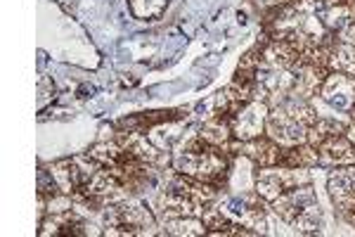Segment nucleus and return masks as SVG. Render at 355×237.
Here are the masks:
<instances>
[{"label":"nucleus","mask_w":355,"mask_h":237,"mask_svg":"<svg viewBox=\"0 0 355 237\" xmlns=\"http://www.w3.org/2000/svg\"><path fill=\"white\" fill-rule=\"evenodd\" d=\"M232 152H227L225 147L211 145L197 133L173 157V171L185 173V176L197 178V181H204L220 190L225 188L232 176Z\"/></svg>","instance_id":"nucleus-1"},{"label":"nucleus","mask_w":355,"mask_h":237,"mask_svg":"<svg viewBox=\"0 0 355 237\" xmlns=\"http://www.w3.org/2000/svg\"><path fill=\"white\" fill-rule=\"evenodd\" d=\"M216 199H218V188L175 171L168 176L166 188L159 195V211H162L164 221L166 218H180V216L202 218L204 211Z\"/></svg>","instance_id":"nucleus-2"},{"label":"nucleus","mask_w":355,"mask_h":237,"mask_svg":"<svg viewBox=\"0 0 355 237\" xmlns=\"http://www.w3.org/2000/svg\"><path fill=\"white\" fill-rule=\"evenodd\" d=\"M270 209L279 221L296 230L301 235H315L324 228V216L320 209V202L311 183L296 185V188L282 193L277 199L270 202Z\"/></svg>","instance_id":"nucleus-3"},{"label":"nucleus","mask_w":355,"mask_h":237,"mask_svg":"<svg viewBox=\"0 0 355 237\" xmlns=\"http://www.w3.org/2000/svg\"><path fill=\"white\" fill-rule=\"evenodd\" d=\"M157 225L154 213L137 199H119L102 209L105 235H147Z\"/></svg>","instance_id":"nucleus-4"},{"label":"nucleus","mask_w":355,"mask_h":237,"mask_svg":"<svg viewBox=\"0 0 355 237\" xmlns=\"http://www.w3.org/2000/svg\"><path fill=\"white\" fill-rule=\"evenodd\" d=\"M216 204L232 223H239L244 228L256 230V233H263V228H268L270 202L263 199L256 190H249L244 195H232V197H225Z\"/></svg>","instance_id":"nucleus-5"},{"label":"nucleus","mask_w":355,"mask_h":237,"mask_svg":"<svg viewBox=\"0 0 355 237\" xmlns=\"http://www.w3.org/2000/svg\"><path fill=\"white\" fill-rule=\"evenodd\" d=\"M311 169H287V166H263L254 173V190L266 202L277 199L282 193L296 188V185L311 183Z\"/></svg>","instance_id":"nucleus-6"},{"label":"nucleus","mask_w":355,"mask_h":237,"mask_svg":"<svg viewBox=\"0 0 355 237\" xmlns=\"http://www.w3.org/2000/svg\"><path fill=\"white\" fill-rule=\"evenodd\" d=\"M100 166H102L100 161H95L90 154H85V157L55 161V164H50V171H53V176L57 178V183H60L62 193L73 195L90 183V178L100 171Z\"/></svg>","instance_id":"nucleus-7"},{"label":"nucleus","mask_w":355,"mask_h":237,"mask_svg":"<svg viewBox=\"0 0 355 237\" xmlns=\"http://www.w3.org/2000/svg\"><path fill=\"white\" fill-rule=\"evenodd\" d=\"M308 129H311V126L294 119L289 112H284L282 107H270V112H268L266 136L277 142L279 147H291V145H303V142H308Z\"/></svg>","instance_id":"nucleus-8"},{"label":"nucleus","mask_w":355,"mask_h":237,"mask_svg":"<svg viewBox=\"0 0 355 237\" xmlns=\"http://www.w3.org/2000/svg\"><path fill=\"white\" fill-rule=\"evenodd\" d=\"M268 102L263 100H251L249 105H244L237 114L232 117V136L237 140H254L259 136H266V119H268Z\"/></svg>","instance_id":"nucleus-9"},{"label":"nucleus","mask_w":355,"mask_h":237,"mask_svg":"<svg viewBox=\"0 0 355 237\" xmlns=\"http://www.w3.org/2000/svg\"><path fill=\"white\" fill-rule=\"evenodd\" d=\"M320 97L331 109L351 112L355 107V76H348V74L341 72H329L322 83V90H320Z\"/></svg>","instance_id":"nucleus-10"},{"label":"nucleus","mask_w":355,"mask_h":237,"mask_svg":"<svg viewBox=\"0 0 355 237\" xmlns=\"http://www.w3.org/2000/svg\"><path fill=\"white\" fill-rule=\"evenodd\" d=\"M41 235H60V237H78V235H97L100 230H93L85 218L78 213V209H67V211H60V213H50V218H45L41 223Z\"/></svg>","instance_id":"nucleus-11"},{"label":"nucleus","mask_w":355,"mask_h":237,"mask_svg":"<svg viewBox=\"0 0 355 237\" xmlns=\"http://www.w3.org/2000/svg\"><path fill=\"white\" fill-rule=\"evenodd\" d=\"M327 190L331 204L336 206V211L343 213L355 206V164L351 166H336L329 173Z\"/></svg>","instance_id":"nucleus-12"},{"label":"nucleus","mask_w":355,"mask_h":237,"mask_svg":"<svg viewBox=\"0 0 355 237\" xmlns=\"http://www.w3.org/2000/svg\"><path fill=\"white\" fill-rule=\"evenodd\" d=\"M185 117H187V112H182V109H157V112H142V114H133V117L119 119L116 129L119 131L145 133V131L157 129V126L171 124V121H180Z\"/></svg>","instance_id":"nucleus-13"},{"label":"nucleus","mask_w":355,"mask_h":237,"mask_svg":"<svg viewBox=\"0 0 355 237\" xmlns=\"http://www.w3.org/2000/svg\"><path fill=\"white\" fill-rule=\"evenodd\" d=\"M329 69L320 67V65H303L299 72H294V85H291V95L301 97V100H313L315 95H320L322 90V83L327 79Z\"/></svg>","instance_id":"nucleus-14"},{"label":"nucleus","mask_w":355,"mask_h":237,"mask_svg":"<svg viewBox=\"0 0 355 237\" xmlns=\"http://www.w3.org/2000/svg\"><path fill=\"white\" fill-rule=\"evenodd\" d=\"M318 154H320V164L329 166V169L355 164V145L346 136H336V138L324 140L322 145L318 147Z\"/></svg>","instance_id":"nucleus-15"},{"label":"nucleus","mask_w":355,"mask_h":237,"mask_svg":"<svg viewBox=\"0 0 355 237\" xmlns=\"http://www.w3.org/2000/svg\"><path fill=\"white\" fill-rule=\"evenodd\" d=\"M320 164L318 149L308 142L303 145H291V147H279L277 166H287V169H315Z\"/></svg>","instance_id":"nucleus-16"},{"label":"nucleus","mask_w":355,"mask_h":237,"mask_svg":"<svg viewBox=\"0 0 355 237\" xmlns=\"http://www.w3.org/2000/svg\"><path fill=\"white\" fill-rule=\"evenodd\" d=\"M261 65H263V48L256 43L254 48L246 50V55L239 60V67H237V72H234L232 83L242 85V88H254Z\"/></svg>","instance_id":"nucleus-17"},{"label":"nucleus","mask_w":355,"mask_h":237,"mask_svg":"<svg viewBox=\"0 0 355 237\" xmlns=\"http://www.w3.org/2000/svg\"><path fill=\"white\" fill-rule=\"evenodd\" d=\"M199 136L204 138L206 142H211V145L216 147H225L232 142V124L227 117H220V114H214L206 124L202 126V131H199Z\"/></svg>","instance_id":"nucleus-18"},{"label":"nucleus","mask_w":355,"mask_h":237,"mask_svg":"<svg viewBox=\"0 0 355 237\" xmlns=\"http://www.w3.org/2000/svg\"><path fill=\"white\" fill-rule=\"evenodd\" d=\"M346 129H348V124H343V121L320 117L311 129H308V145H313L318 149L324 140H329V138L346 136Z\"/></svg>","instance_id":"nucleus-19"},{"label":"nucleus","mask_w":355,"mask_h":237,"mask_svg":"<svg viewBox=\"0 0 355 237\" xmlns=\"http://www.w3.org/2000/svg\"><path fill=\"white\" fill-rule=\"evenodd\" d=\"M164 233L175 235V237H197V235H209L202 218L194 216H180V218H166L164 221Z\"/></svg>","instance_id":"nucleus-20"},{"label":"nucleus","mask_w":355,"mask_h":237,"mask_svg":"<svg viewBox=\"0 0 355 237\" xmlns=\"http://www.w3.org/2000/svg\"><path fill=\"white\" fill-rule=\"evenodd\" d=\"M329 72H341L348 76H355V43L336 40L329 55Z\"/></svg>","instance_id":"nucleus-21"},{"label":"nucleus","mask_w":355,"mask_h":237,"mask_svg":"<svg viewBox=\"0 0 355 237\" xmlns=\"http://www.w3.org/2000/svg\"><path fill=\"white\" fill-rule=\"evenodd\" d=\"M85 154H90V157H93L95 161H100L102 166H116L125 159L128 149L121 147L116 140H114V142H97V145L90 147Z\"/></svg>","instance_id":"nucleus-22"},{"label":"nucleus","mask_w":355,"mask_h":237,"mask_svg":"<svg viewBox=\"0 0 355 237\" xmlns=\"http://www.w3.org/2000/svg\"><path fill=\"white\" fill-rule=\"evenodd\" d=\"M57 195H62L60 183H57V178L53 176V171H48L45 166H41V169H38V197L53 199Z\"/></svg>","instance_id":"nucleus-23"},{"label":"nucleus","mask_w":355,"mask_h":237,"mask_svg":"<svg viewBox=\"0 0 355 237\" xmlns=\"http://www.w3.org/2000/svg\"><path fill=\"white\" fill-rule=\"evenodd\" d=\"M256 3L266 10V8H275V5H282V0H256Z\"/></svg>","instance_id":"nucleus-24"},{"label":"nucleus","mask_w":355,"mask_h":237,"mask_svg":"<svg viewBox=\"0 0 355 237\" xmlns=\"http://www.w3.org/2000/svg\"><path fill=\"white\" fill-rule=\"evenodd\" d=\"M346 138H348V140H351L353 145H355V124H351V126H348V129H346Z\"/></svg>","instance_id":"nucleus-25"},{"label":"nucleus","mask_w":355,"mask_h":237,"mask_svg":"<svg viewBox=\"0 0 355 237\" xmlns=\"http://www.w3.org/2000/svg\"><path fill=\"white\" fill-rule=\"evenodd\" d=\"M351 117H353V124H355V107L351 109Z\"/></svg>","instance_id":"nucleus-26"}]
</instances>
